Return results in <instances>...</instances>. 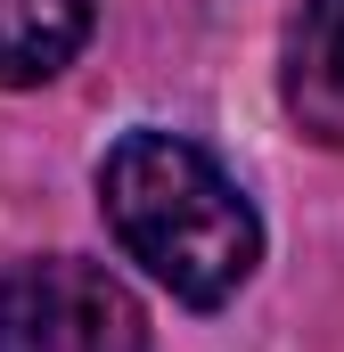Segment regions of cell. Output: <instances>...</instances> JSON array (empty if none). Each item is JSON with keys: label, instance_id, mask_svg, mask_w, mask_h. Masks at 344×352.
<instances>
[{"label": "cell", "instance_id": "1", "mask_svg": "<svg viewBox=\"0 0 344 352\" xmlns=\"http://www.w3.org/2000/svg\"><path fill=\"white\" fill-rule=\"evenodd\" d=\"M98 205L123 254L197 311L230 303L262 263V221L246 188L180 131H123L98 164Z\"/></svg>", "mask_w": 344, "mask_h": 352}, {"label": "cell", "instance_id": "2", "mask_svg": "<svg viewBox=\"0 0 344 352\" xmlns=\"http://www.w3.org/2000/svg\"><path fill=\"white\" fill-rule=\"evenodd\" d=\"M0 352H148V311L115 270L41 254L0 278Z\"/></svg>", "mask_w": 344, "mask_h": 352}, {"label": "cell", "instance_id": "3", "mask_svg": "<svg viewBox=\"0 0 344 352\" xmlns=\"http://www.w3.org/2000/svg\"><path fill=\"white\" fill-rule=\"evenodd\" d=\"M279 98L303 123V140L344 148V0H303V16L287 25Z\"/></svg>", "mask_w": 344, "mask_h": 352}, {"label": "cell", "instance_id": "4", "mask_svg": "<svg viewBox=\"0 0 344 352\" xmlns=\"http://www.w3.org/2000/svg\"><path fill=\"white\" fill-rule=\"evenodd\" d=\"M90 41V0H0V90L50 82Z\"/></svg>", "mask_w": 344, "mask_h": 352}]
</instances>
